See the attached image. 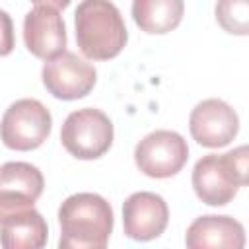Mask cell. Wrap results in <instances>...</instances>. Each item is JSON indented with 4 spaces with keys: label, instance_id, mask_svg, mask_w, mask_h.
<instances>
[{
    "label": "cell",
    "instance_id": "7c38bea8",
    "mask_svg": "<svg viewBox=\"0 0 249 249\" xmlns=\"http://www.w3.org/2000/svg\"><path fill=\"white\" fill-rule=\"evenodd\" d=\"M185 245L187 249H245V230L231 216H198L187 228Z\"/></svg>",
    "mask_w": 249,
    "mask_h": 249
},
{
    "label": "cell",
    "instance_id": "ba28073f",
    "mask_svg": "<svg viewBox=\"0 0 249 249\" xmlns=\"http://www.w3.org/2000/svg\"><path fill=\"white\" fill-rule=\"evenodd\" d=\"M41 78L53 97L74 101L86 97L93 89L97 82V72L93 64L80 58L76 53L64 51L62 54L45 62Z\"/></svg>",
    "mask_w": 249,
    "mask_h": 249
},
{
    "label": "cell",
    "instance_id": "2e32d148",
    "mask_svg": "<svg viewBox=\"0 0 249 249\" xmlns=\"http://www.w3.org/2000/svg\"><path fill=\"white\" fill-rule=\"evenodd\" d=\"M16 47L14 21L8 12L0 10V56H8Z\"/></svg>",
    "mask_w": 249,
    "mask_h": 249
},
{
    "label": "cell",
    "instance_id": "7a4b0ae2",
    "mask_svg": "<svg viewBox=\"0 0 249 249\" xmlns=\"http://www.w3.org/2000/svg\"><path fill=\"white\" fill-rule=\"evenodd\" d=\"M76 43L89 60L115 58L126 45L128 33L119 8L107 0H84L74 14Z\"/></svg>",
    "mask_w": 249,
    "mask_h": 249
},
{
    "label": "cell",
    "instance_id": "4fadbf2b",
    "mask_svg": "<svg viewBox=\"0 0 249 249\" xmlns=\"http://www.w3.org/2000/svg\"><path fill=\"white\" fill-rule=\"evenodd\" d=\"M47 239L49 226L35 208L14 212L0 220L2 249H45Z\"/></svg>",
    "mask_w": 249,
    "mask_h": 249
},
{
    "label": "cell",
    "instance_id": "52a82bcc",
    "mask_svg": "<svg viewBox=\"0 0 249 249\" xmlns=\"http://www.w3.org/2000/svg\"><path fill=\"white\" fill-rule=\"evenodd\" d=\"M189 160L187 140L175 130H154L134 148L136 167L154 179L177 175Z\"/></svg>",
    "mask_w": 249,
    "mask_h": 249
},
{
    "label": "cell",
    "instance_id": "8992f818",
    "mask_svg": "<svg viewBox=\"0 0 249 249\" xmlns=\"http://www.w3.org/2000/svg\"><path fill=\"white\" fill-rule=\"evenodd\" d=\"M66 6V0H43L33 2L31 10L25 14L23 43L33 56L47 62L66 51V25L62 19Z\"/></svg>",
    "mask_w": 249,
    "mask_h": 249
},
{
    "label": "cell",
    "instance_id": "3957f363",
    "mask_svg": "<svg viewBox=\"0 0 249 249\" xmlns=\"http://www.w3.org/2000/svg\"><path fill=\"white\" fill-rule=\"evenodd\" d=\"M193 189L210 206H226L239 187L247 185V148L239 146L226 154L202 156L193 167Z\"/></svg>",
    "mask_w": 249,
    "mask_h": 249
},
{
    "label": "cell",
    "instance_id": "5bb4252c",
    "mask_svg": "<svg viewBox=\"0 0 249 249\" xmlns=\"http://www.w3.org/2000/svg\"><path fill=\"white\" fill-rule=\"evenodd\" d=\"M185 4L181 0H134V23L146 33H167L183 19Z\"/></svg>",
    "mask_w": 249,
    "mask_h": 249
},
{
    "label": "cell",
    "instance_id": "30bf717a",
    "mask_svg": "<svg viewBox=\"0 0 249 249\" xmlns=\"http://www.w3.org/2000/svg\"><path fill=\"white\" fill-rule=\"evenodd\" d=\"M45 179L39 167L27 161L0 165V220L8 214L33 208L43 195Z\"/></svg>",
    "mask_w": 249,
    "mask_h": 249
},
{
    "label": "cell",
    "instance_id": "5b68a950",
    "mask_svg": "<svg viewBox=\"0 0 249 249\" xmlns=\"http://www.w3.org/2000/svg\"><path fill=\"white\" fill-rule=\"evenodd\" d=\"M51 128V111L41 101L25 97L14 101L6 109L0 121V138L10 150L29 152L39 148L49 138Z\"/></svg>",
    "mask_w": 249,
    "mask_h": 249
},
{
    "label": "cell",
    "instance_id": "8fae6325",
    "mask_svg": "<svg viewBox=\"0 0 249 249\" xmlns=\"http://www.w3.org/2000/svg\"><path fill=\"white\" fill-rule=\"evenodd\" d=\"M169 222L167 202L150 191L132 193L123 204V230L134 241H152L160 237Z\"/></svg>",
    "mask_w": 249,
    "mask_h": 249
},
{
    "label": "cell",
    "instance_id": "9a60e30c",
    "mask_svg": "<svg viewBox=\"0 0 249 249\" xmlns=\"http://www.w3.org/2000/svg\"><path fill=\"white\" fill-rule=\"evenodd\" d=\"M216 21L235 35L249 33V4L243 0H224L216 4Z\"/></svg>",
    "mask_w": 249,
    "mask_h": 249
},
{
    "label": "cell",
    "instance_id": "277c9868",
    "mask_svg": "<svg viewBox=\"0 0 249 249\" xmlns=\"http://www.w3.org/2000/svg\"><path fill=\"white\" fill-rule=\"evenodd\" d=\"M60 142L78 160H97L113 144V123L103 111L93 107L72 111L62 123Z\"/></svg>",
    "mask_w": 249,
    "mask_h": 249
},
{
    "label": "cell",
    "instance_id": "9c48e42d",
    "mask_svg": "<svg viewBox=\"0 0 249 249\" xmlns=\"http://www.w3.org/2000/svg\"><path fill=\"white\" fill-rule=\"evenodd\" d=\"M189 128L196 144L204 148H222L235 138L239 117L231 105L212 97L195 105L189 117Z\"/></svg>",
    "mask_w": 249,
    "mask_h": 249
},
{
    "label": "cell",
    "instance_id": "6da1fadb",
    "mask_svg": "<svg viewBox=\"0 0 249 249\" xmlns=\"http://www.w3.org/2000/svg\"><path fill=\"white\" fill-rule=\"evenodd\" d=\"M58 249H107L113 208L95 193L70 195L58 208Z\"/></svg>",
    "mask_w": 249,
    "mask_h": 249
}]
</instances>
